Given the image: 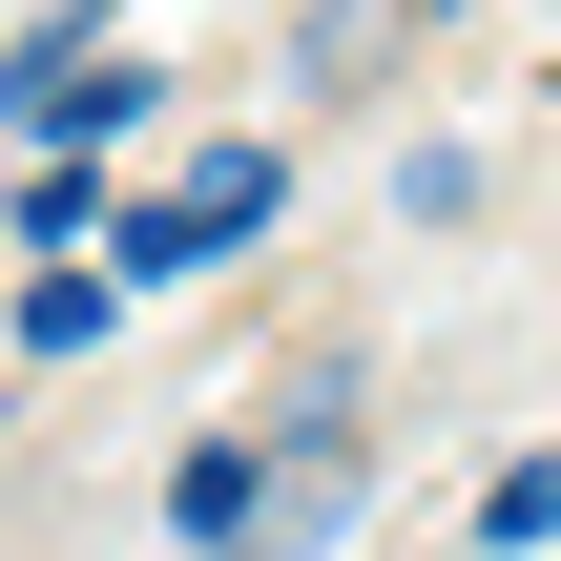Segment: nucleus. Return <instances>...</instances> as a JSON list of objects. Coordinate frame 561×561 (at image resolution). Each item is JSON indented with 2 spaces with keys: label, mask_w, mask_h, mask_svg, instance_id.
<instances>
[{
  "label": "nucleus",
  "mask_w": 561,
  "mask_h": 561,
  "mask_svg": "<svg viewBox=\"0 0 561 561\" xmlns=\"http://www.w3.org/2000/svg\"><path fill=\"white\" fill-rule=\"evenodd\" d=\"M354 479H375L354 396H291V416H271V541H250V561H312L333 520H354Z\"/></svg>",
  "instance_id": "nucleus-3"
},
{
  "label": "nucleus",
  "mask_w": 561,
  "mask_h": 561,
  "mask_svg": "<svg viewBox=\"0 0 561 561\" xmlns=\"http://www.w3.org/2000/svg\"><path fill=\"white\" fill-rule=\"evenodd\" d=\"M125 333V271H21V375H83Z\"/></svg>",
  "instance_id": "nucleus-5"
},
{
  "label": "nucleus",
  "mask_w": 561,
  "mask_h": 561,
  "mask_svg": "<svg viewBox=\"0 0 561 561\" xmlns=\"http://www.w3.org/2000/svg\"><path fill=\"white\" fill-rule=\"evenodd\" d=\"M146 104H167V62H125V42H83V21H42V42L0 62V125H21V146H125Z\"/></svg>",
  "instance_id": "nucleus-2"
},
{
  "label": "nucleus",
  "mask_w": 561,
  "mask_h": 561,
  "mask_svg": "<svg viewBox=\"0 0 561 561\" xmlns=\"http://www.w3.org/2000/svg\"><path fill=\"white\" fill-rule=\"evenodd\" d=\"M271 208H291V146H208L167 208H125L104 250H125V291H187V271H229V250H271Z\"/></svg>",
  "instance_id": "nucleus-1"
},
{
  "label": "nucleus",
  "mask_w": 561,
  "mask_h": 561,
  "mask_svg": "<svg viewBox=\"0 0 561 561\" xmlns=\"http://www.w3.org/2000/svg\"><path fill=\"white\" fill-rule=\"evenodd\" d=\"M167 541H187V561H250V541H271V416L167 458Z\"/></svg>",
  "instance_id": "nucleus-4"
},
{
  "label": "nucleus",
  "mask_w": 561,
  "mask_h": 561,
  "mask_svg": "<svg viewBox=\"0 0 561 561\" xmlns=\"http://www.w3.org/2000/svg\"><path fill=\"white\" fill-rule=\"evenodd\" d=\"M479 541H500V561H541V541H561V437H541V458H500V479H479Z\"/></svg>",
  "instance_id": "nucleus-6"
}]
</instances>
